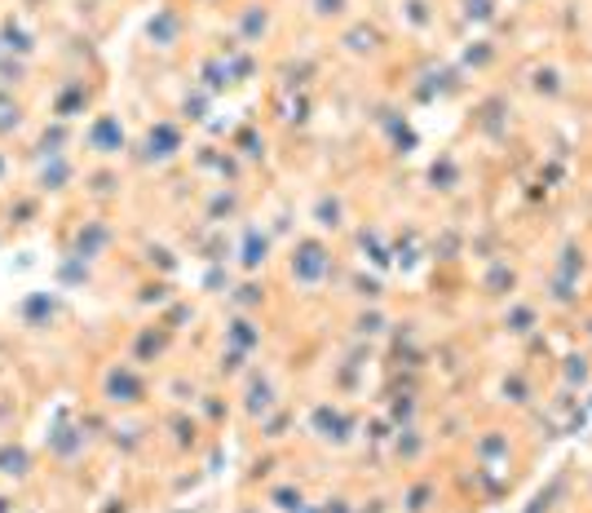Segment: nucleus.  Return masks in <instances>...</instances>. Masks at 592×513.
Wrapping results in <instances>:
<instances>
[{
	"label": "nucleus",
	"mask_w": 592,
	"mask_h": 513,
	"mask_svg": "<svg viewBox=\"0 0 592 513\" xmlns=\"http://www.w3.org/2000/svg\"><path fill=\"white\" fill-rule=\"evenodd\" d=\"M10 509H14V504H10V500H0V513H10Z\"/></svg>",
	"instance_id": "obj_1"
}]
</instances>
